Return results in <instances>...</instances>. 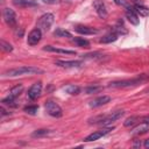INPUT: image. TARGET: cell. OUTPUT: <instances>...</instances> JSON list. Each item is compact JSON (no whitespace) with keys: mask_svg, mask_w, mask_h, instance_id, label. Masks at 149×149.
<instances>
[{"mask_svg":"<svg viewBox=\"0 0 149 149\" xmlns=\"http://www.w3.org/2000/svg\"><path fill=\"white\" fill-rule=\"evenodd\" d=\"M115 30L118 31V34H126L127 30L125 29V26L122 24V22H119L116 26H115Z\"/></svg>","mask_w":149,"mask_h":149,"instance_id":"f1b7e54d","label":"cell"},{"mask_svg":"<svg viewBox=\"0 0 149 149\" xmlns=\"http://www.w3.org/2000/svg\"><path fill=\"white\" fill-rule=\"evenodd\" d=\"M34 73H43L42 69L35 68V66H20L15 69H10L3 72V76L6 77H17L23 74H34Z\"/></svg>","mask_w":149,"mask_h":149,"instance_id":"6da1fadb","label":"cell"},{"mask_svg":"<svg viewBox=\"0 0 149 149\" xmlns=\"http://www.w3.org/2000/svg\"><path fill=\"white\" fill-rule=\"evenodd\" d=\"M109 101H111V98H109L108 95H102V97H98V98H95V99L91 100L88 105H90V107L95 108V107H99V106L106 105V104H107V102H109Z\"/></svg>","mask_w":149,"mask_h":149,"instance_id":"7c38bea8","label":"cell"},{"mask_svg":"<svg viewBox=\"0 0 149 149\" xmlns=\"http://www.w3.org/2000/svg\"><path fill=\"white\" fill-rule=\"evenodd\" d=\"M74 30L81 35H94L98 33V29L92 28V27H87V26H76Z\"/></svg>","mask_w":149,"mask_h":149,"instance_id":"5bb4252c","label":"cell"},{"mask_svg":"<svg viewBox=\"0 0 149 149\" xmlns=\"http://www.w3.org/2000/svg\"><path fill=\"white\" fill-rule=\"evenodd\" d=\"M113 129V127H107V128H104V129H100V130H97L92 134H90L88 136H86L84 139L85 142H92V141H95V140H99L100 137L105 136L106 134H108L111 130Z\"/></svg>","mask_w":149,"mask_h":149,"instance_id":"9c48e42d","label":"cell"},{"mask_svg":"<svg viewBox=\"0 0 149 149\" xmlns=\"http://www.w3.org/2000/svg\"><path fill=\"white\" fill-rule=\"evenodd\" d=\"M13 3L19 7H29V6H35L36 3L31 0H13Z\"/></svg>","mask_w":149,"mask_h":149,"instance_id":"7402d4cb","label":"cell"},{"mask_svg":"<svg viewBox=\"0 0 149 149\" xmlns=\"http://www.w3.org/2000/svg\"><path fill=\"white\" fill-rule=\"evenodd\" d=\"M0 47H1V49H2L3 51H6V52L13 51V45H12L10 43L6 42L5 40H1V41H0Z\"/></svg>","mask_w":149,"mask_h":149,"instance_id":"d4e9b609","label":"cell"},{"mask_svg":"<svg viewBox=\"0 0 149 149\" xmlns=\"http://www.w3.org/2000/svg\"><path fill=\"white\" fill-rule=\"evenodd\" d=\"M72 41H73V43H76L80 48H88L90 47V42L87 40H85L84 37H74Z\"/></svg>","mask_w":149,"mask_h":149,"instance_id":"44dd1931","label":"cell"},{"mask_svg":"<svg viewBox=\"0 0 149 149\" xmlns=\"http://www.w3.org/2000/svg\"><path fill=\"white\" fill-rule=\"evenodd\" d=\"M37 109H38V107H37L36 105H30V106H26V107H24V112L28 113V114H31V115L36 114Z\"/></svg>","mask_w":149,"mask_h":149,"instance_id":"83f0119b","label":"cell"},{"mask_svg":"<svg viewBox=\"0 0 149 149\" xmlns=\"http://www.w3.org/2000/svg\"><path fill=\"white\" fill-rule=\"evenodd\" d=\"M50 132H51L50 129H45V128H42V129H37V130L33 132V134H31V137H41V136L48 135Z\"/></svg>","mask_w":149,"mask_h":149,"instance_id":"cb8c5ba5","label":"cell"},{"mask_svg":"<svg viewBox=\"0 0 149 149\" xmlns=\"http://www.w3.org/2000/svg\"><path fill=\"white\" fill-rule=\"evenodd\" d=\"M140 146H141V142H140V141H135L134 147H135V148H137V147H140Z\"/></svg>","mask_w":149,"mask_h":149,"instance_id":"d6a6232c","label":"cell"},{"mask_svg":"<svg viewBox=\"0 0 149 149\" xmlns=\"http://www.w3.org/2000/svg\"><path fill=\"white\" fill-rule=\"evenodd\" d=\"M123 114H125V111H122V109H118V111H114V112H112V113H109V114H106L104 121H102L100 125H102V126L109 125V123H112V122L119 120Z\"/></svg>","mask_w":149,"mask_h":149,"instance_id":"ba28073f","label":"cell"},{"mask_svg":"<svg viewBox=\"0 0 149 149\" xmlns=\"http://www.w3.org/2000/svg\"><path fill=\"white\" fill-rule=\"evenodd\" d=\"M41 37H42V30L40 28H34L29 34H28V37H27V43L29 45H36L40 41H41Z\"/></svg>","mask_w":149,"mask_h":149,"instance_id":"52a82bcc","label":"cell"},{"mask_svg":"<svg viewBox=\"0 0 149 149\" xmlns=\"http://www.w3.org/2000/svg\"><path fill=\"white\" fill-rule=\"evenodd\" d=\"M55 64L62 68H78L83 64V62L81 61H56Z\"/></svg>","mask_w":149,"mask_h":149,"instance_id":"2e32d148","label":"cell"},{"mask_svg":"<svg viewBox=\"0 0 149 149\" xmlns=\"http://www.w3.org/2000/svg\"><path fill=\"white\" fill-rule=\"evenodd\" d=\"M143 146H144V148H149V139H147L146 141H144V143H143Z\"/></svg>","mask_w":149,"mask_h":149,"instance_id":"1f68e13d","label":"cell"},{"mask_svg":"<svg viewBox=\"0 0 149 149\" xmlns=\"http://www.w3.org/2000/svg\"><path fill=\"white\" fill-rule=\"evenodd\" d=\"M42 1L47 5H57L61 2V0H42Z\"/></svg>","mask_w":149,"mask_h":149,"instance_id":"f546056e","label":"cell"},{"mask_svg":"<svg viewBox=\"0 0 149 149\" xmlns=\"http://www.w3.org/2000/svg\"><path fill=\"white\" fill-rule=\"evenodd\" d=\"M141 120H142V122H146V123H149V115H146V116H143V118H141Z\"/></svg>","mask_w":149,"mask_h":149,"instance_id":"4dcf8cb0","label":"cell"},{"mask_svg":"<svg viewBox=\"0 0 149 149\" xmlns=\"http://www.w3.org/2000/svg\"><path fill=\"white\" fill-rule=\"evenodd\" d=\"M2 17H3L5 22H6L9 27H12V28L16 27L17 19H16V14H15V12H14L12 8H8V7L3 8V10H2Z\"/></svg>","mask_w":149,"mask_h":149,"instance_id":"5b68a950","label":"cell"},{"mask_svg":"<svg viewBox=\"0 0 149 149\" xmlns=\"http://www.w3.org/2000/svg\"><path fill=\"white\" fill-rule=\"evenodd\" d=\"M118 40V34L116 33H111V34H107L105 36H102L100 38V43H112V42H115Z\"/></svg>","mask_w":149,"mask_h":149,"instance_id":"d6986e66","label":"cell"},{"mask_svg":"<svg viewBox=\"0 0 149 149\" xmlns=\"http://www.w3.org/2000/svg\"><path fill=\"white\" fill-rule=\"evenodd\" d=\"M22 90H23L22 84H19V85L14 86V87L9 91L8 95H7L5 99H2V104H3V105H13V102H14L15 98H17V97L21 94ZM13 106H14V105H13Z\"/></svg>","mask_w":149,"mask_h":149,"instance_id":"277c9868","label":"cell"},{"mask_svg":"<svg viewBox=\"0 0 149 149\" xmlns=\"http://www.w3.org/2000/svg\"><path fill=\"white\" fill-rule=\"evenodd\" d=\"M101 88H102L101 86H88V87L84 88V92H85L86 94H92V93H95V92L100 91Z\"/></svg>","mask_w":149,"mask_h":149,"instance_id":"4316f807","label":"cell"},{"mask_svg":"<svg viewBox=\"0 0 149 149\" xmlns=\"http://www.w3.org/2000/svg\"><path fill=\"white\" fill-rule=\"evenodd\" d=\"M93 7H94L97 14L99 15V17H101V19L107 17V9H106V6L102 0H93Z\"/></svg>","mask_w":149,"mask_h":149,"instance_id":"8fae6325","label":"cell"},{"mask_svg":"<svg viewBox=\"0 0 149 149\" xmlns=\"http://www.w3.org/2000/svg\"><path fill=\"white\" fill-rule=\"evenodd\" d=\"M41 92H42V84H41V81H37V83L33 84V85L29 87L27 94H28L29 99L35 100V99H37V98L41 95Z\"/></svg>","mask_w":149,"mask_h":149,"instance_id":"30bf717a","label":"cell"},{"mask_svg":"<svg viewBox=\"0 0 149 149\" xmlns=\"http://www.w3.org/2000/svg\"><path fill=\"white\" fill-rule=\"evenodd\" d=\"M54 20H55L54 14H51V13H45V14H43V15L38 19V21H37V28H40L42 31H48V30L50 29V27L52 26Z\"/></svg>","mask_w":149,"mask_h":149,"instance_id":"7a4b0ae2","label":"cell"},{"mask_svg":"<svg viewBox=\"0 0 149 149\" xmlns=\"http://www.w3.org/2000/svg\"><path fill=\"white\" fill-rule=\"evenodd\" d=\"M137 120H140V118H139V116H130V118L126 119V121L123 122V126H125V127L134 126V125L136 123V121H137Z\"/></svg>","mask_w":149,"mask_h":149,"instance_id":"484cf974","label":"cell"},{"mask_svg":"<svg viewBox=\"0 0 149 149\" xmlns=\"http://www.w3.org/2000/svg\"><path fill=\"white\" fill-rule=\"evenodd\" d=\"M63 90H64L66 93L72 94V95L79 94V92H80V87H79V86H77V85H73V84H69V85L64 86V87H63Z\"/></svg>","mask_w":149,"mask_h":149,"instance_id":"ac0fdd59","label":"cell"},{"mask_svg":"<svg viewBox=\"0 0 149 149\" xmlns=\"http://www.w3.org/2000/svg\"><path fill=\"white\" fill-rule=\"evenodd\" d=\"M44 51H49V52H56V54H62V55H74L76 52L73 50H66V49H61V48H56L52 45H45L43 48Z\"/></svg>","mask_w":149,"mask_h":149,"instance_id":"9a60e30c","label":"cell"},{"mask_svg":"<svg viewBox=\"0 0 149 149\" xmlns=\"http://www.w3.org/2000/svg\"><path fill=\"white\" fill-rule=\"evenodd\" d=\"M149 130V123H146V122H142L141 125L136 126L133 130H132V134L133 135H141V134H144Z\"/></svg>","mask_w":149,"mask_h":149,"instance_id":"e0dca14e","label":"cell"},{"mask_svg":"<svg viewBox=\"0 0 149 149\" xmlns=\"http://www.w3.org/2000/svg\"><path fill=\"white\" fill-rule=\"evenodd\" d=\"M54 35L59 36V37H72L71 33L68 31V30H65V29H63V28H57V29L54 31Z\"/></svg>","mask_w":149,"mask_h":149,"instance_id":"603a6c76","label":"cell"},{"mask_svg":"<svg viewBox=\"0 0 149 149\" xmlns=\"http://www.w3.org/2000/svg\"><path fill=\"white\" fill-rule=\"evenodd\" d=\"M142 81V78H133V79H125V80H119V81H112L109 83V87H115V88H120V87H129V86H134L137 85Z\"/></svg>","mask_w":149,"mask_h":149,"instance_id":"8992f818","label":"cell"},{"mask_svg":"<svg viewBox=\"0 0 149 149\" xmlns=\"http://www.w3.org/2000/svg\"><path fill=\"white\" fill-rule=\"evenodd\" d=\"M134 8H135V12L140 14V16H148L149 15V9L147 7H144V6H142V5L136 3L134 6Z\"/></svg>","mask_w":149,"mask_h":149,"instance_id":"ffe728a7","label":"cell"},{"mask_svg":"<svg viewBox=\"0 0 149 149\" xmlns=\"http://www.w3.org/2000/svg\"><path fill=\"white\" fill-rule=\"evenodd\" d=\"M45 111L49 115H51L54 118H61L63 115L62 107L56 101H52V100H48L45 102Z\"/></svg>","mask_w":149,"mask_h":149,"instance_id":"3957f363","label":"cell"},{"mask_svg":"<svg viewBox=\"0 0 149 149\" xmlns=\"http://www.w3.org/2000/svg\"><path fill=\"white\" fill-rule=\"evenodd\" d=\"M126 17H127L128 21H129L132 24H134V26H137V24L140 23V19H139V16L136 15L135 9H133L132 7H127V9H126Z\"/></svg>","mask_w":149,"mask_h":149,"instance_id":"4fadbf2b","label":"cell"},{"mask_svg":"<svg viewBox=\"0 0 149 149\" xmlns=\"http://www.w3.org/2000/svg\"><path fill=\"white\" fill-rule=\"evenodd\" d=\"M114 2H115V3H118V5H120V3H121V1H120V0H114Z\"/></svg>","mask_w":149,"mask_h":149,"instance_id":"836d02e7","label":"cell"}]
</instances>
